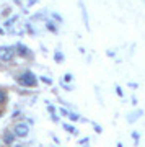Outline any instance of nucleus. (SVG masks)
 <instances>
[{
	"label": "nucleus",
	"mask_w": 145,
	"mask_h": 147,
	"mask_svg": "<svg viewBox=\"0 0 145 147\" xmlns=\"http://www.w3.org/2000/svg\"><path fill=\"white\" fill-rule=\"evenodd\" d=\"M68 118L72 121H77L78 119V115H75V113H68Z\"/></svg>",
	"instance_id": "9d476101"
},
{
	"label": "nucleus",
	"mask_w": 145,
	"mask_h": 147,
	"mask_svg": "<svg viewBox=\"0 0 145 147\" xmlns=\"http://www.w3.org/2000/svg\"><path fill=\"white\" fill-rule=\"evenodd\" d=\"M139 115H142V111H137V113H132V115H129V118H127V121H129V123H132V121H135L137 119V118H139Z\"/></svg>",
	"instance_id": "423d86ee"
},
{
	"label": "nucleus",
	"mask_w": 145,
	"mask_h": 147,
	"mask_svg": "<svg viewBox=\"0 0 145 147\" xmlns=\"http://www.w3.org/2000/svg\"><path fill=\"white\" fill-rule=\"evenodd\" d=\"M15 56V51H13V47H8V46H2L0 47V61H11V57Z\"/></svg>",
	"instance_id": "f03ea898"
},
{
	"label": "nucleus",
	"mask_w": 145,
	"mask_h": 147,
	"mask_svg": "<svg viewBox=\"0 0 145 147\" xmlns=\"http://www.w3.org/2000/svg\"><path fill=\"white\" fill-rule=\"evenodd\" d=\"M47 28H49V30H51V31H54V33H57V28L54 26V25H52V23H47Z\"/></svg>",
	"instance_id": "f8f14e48"
},
{
	"label": "nucleus",
	"mask_w": 145,
	"mask_h": 147,
	"mask_svg": "<svg viewBox=\"0 0 145 147\" xmlns=\"http://www.w3.org/2000/svg\"><path fill=\"white\" fill-rule=\"evenodd\" d=\"M5 101H7V93H5V90L0 88V103H5Z\"/></svg>",
	"instance_id": "0eeeda50"
},
{
	"label": "nucleus",
	"mask_w": 145,
	"mask_h": 147,
	"mask_svg": "<svg viewBox=\"0 0 145 147\" xmlns=\"http://www.w3.org/2000/svg\"><path fill=\"white\" fill-rule=\"evenodd\" d=\"M64 80H65V82H70V80H72V75H70V74H65V75H64Z\"/></svg>",
	"instance_id": "ddd939ff"
},
{
	"label": "nucleus",
	"mask_w": 145,
	"mask_h": 147,
	"mask_svg": "<svg viewBox=\"0 0 145 147\" xmlns=\"http://www.w3.org/2000/svg\"><path fill=\"white\" fill-rule=\"evenodd\" d=\"M18 82H20L21 85H25V87H36V84H38L34 74L30 72V70H26L23 75H20V77H18Z\"/></svg>",
	"instance_id": "f257e3e1"
},
{
	"label": "nucleus",
	"mask_w": 145,
	"mask_h": 147,
	"mask_svg": "<svg viewBox=\"0 0 145 147\" xmlns=\"http://www.w3.org/2000/svg\"><path fill=\"white\" fill-rule=\"evenodd\" d=\"M3 141H5V144H11V142L15 141V134H11V132H5Z\"/></svg>",
	"instance_id": "39448f33"
},
{
	"label": "nucleus",
	"mask_w": 145,
	"mask_h": 147,
	"mask_svg": "<svg viewBox=\"0 0 145 147\" xmlns=\"http://www.w3.org/2000/svg\"><path fill=\"white\" fill-rule=\"evenodd\" d=\"M64 127L67 129L68 132H72V134H75V127L72 126V124H64Z\"/></svg>",
	"instance_id": "1a4fd4ad"
},
{
	"label": "nucleus",
	"mask_w": 145,
	"mask_h": 147,
	"mask_svg": "<svg viewBox=\"0 0 145 147\" xmlns=\"http://www.w3.org/2000/svg\"><path fill=\"white\" fill-rule=\"evenodd\" d=\"M95 129H96V132H101V131H103V129H101V126H98V124L95 126Z\"/></svg>",
	"instance_id": "f3484780"
},
{
	"label": "nucleus",
	"mask_w": 145,
	"mask_h": 147,
	"mask_svg": "<svg viewBox=\"0 0 145 147\" xmlns=\"http://www.w3.org/2000/svg\"><path fill=\"white\" fill-rule=\"evenodd\" d=\"M16 53L20 54V56H28L30 51H28V47L26 46H23L21 42H18V44H16Z\"/></svg>",
	"instance_id": "20e7f679"
},
{
	"label": "nucleus",
	"mask_w": 145,
	"mask_h": 147,
	"mask_svg": "<svg viewBox=\"0 0 145 147\" xmlns=\"http://www.w3.org/2000/svg\"><path fill=\"white\" fill-rule=\"evenodd\" d=\"M132 137H134V139H135V141H139V132H132Z\"/></svg>",
	"instance_id": "2eb2a0df"
},
{
	"label": "nucleus",
	"mask_w": 145,
	"mask_h": 147,
	"mask_svg": "<svg viewBox=\"0 0 145 147\" xmlns=\"http://www.w3.org/2000/svg\"><path fill=\"white\" fill-rule=\"evenodd\" d=\"M28 132H30V127H28V124H25V123H20V124H16V126H15V131H13V134H15L16 137H26V136H28Z\"/></svg>",
	"instance_id": "7ed1b4c3"
},
{
	"label": "nucleus",
	"mask_w": 145,
	"mask_h": 147,
	"mask_svg": "<svg viewBox=\"0 0 145 147\" xmlns=\"http://www.w3.org/2000/svg\"><path fill=\"white\" fill-rule=\"evenodd\" d=\"M117 147H122V144H117Z\"/></svg>",
	"instance_id": "a211bd4d"
},
{
	"label": "nucleus",
	"mask_w": 145,
	"mask_h": 147,
	"mask_svg": "<svg viewBox=\"0 0 145 147\" xmlns=\"http://www.w3.org/2000/svg\"><path fill=\"white\" fill-rule=\"evenodd\" d=\"M54 59H56L57 62H62V61H64V56H62V53H56V56H54Z\"/></svg>",
	"instance_id": "6e6552de"
},
{
	"label": "nucleus",
	"mask_w": 145,
	"mask_h": 147,
	"mask_svg": "<svg viewBox=\"0 0 145 147\" xmlns=\"http://www.w3.org/2000/svg\"><path fill=\"white\" fill-rule=\"evenodd\" d=\"M42 82H46V84H52V80L51 79H47V77H41Z\"/></svg>",
	"instance_id": "4468645a"
},
{
	"label": "nucleus",
	"mask_w": 145,
	"mask_h": 147,
	"mask_svg": "<svg viewBox=\"0 0 145 147\" xmlns=\"http://www.w3.org/2000/svg\"><path fill=\"white\" fill-rule=\"evenodd\" d=\"M116 93L119 95V96H124V92H122V88H121V87H116Z\"/></svg>",
	"instance_id": "9b49d317"
},
{
	"label": "nucleus",
	"mask_w": 145,
	"mask_h": 147,
	"mask_svg": "<svg viewBox=\"0 0 145 147\" xmlns=\"http://www.w3.org/2000/svg\"><path fill=\"white\" fill-rule=\"evenodd\" d=\"M60 113H62V115H64V116H68V111H67V110H65V108H62V110H60Z\"/></svg>",
	"instance_id": "dca6fc26"
}]
</instances>
